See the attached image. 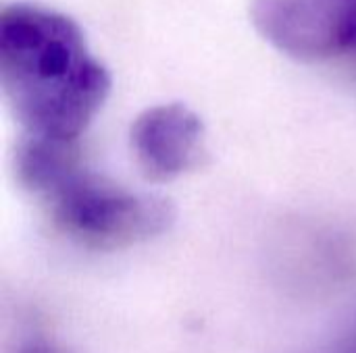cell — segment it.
<instances>
[{
	"instance_id": "6da1fadb",
	"label": "cell",
	"mask_w": 356,
	"mask_h": 353,
	"mask_svg": "<svg viewBox=\"0 0 356 353\" xmlns=\"http://www.w3.org/2000/svg\"><path fill=\"white\" fill-rule=\"evenodd\" d=\"M0 79L27 133L60 139H77L111 92V73L81 27L33 2H13L0 15Z\"/></svg>"
},
{
	"instance_id": "7a4b0ae2",
	"label": "cell",
	"mask_w": 356,
	"mask_h": 353,
	"mask_svg": "<svg viewBox=\"0 0 356 353\" xmlns=\"http://www.w3.org/2000/svg\"><path fill=\"white\" fill-rule=\"evenodd\" d=\"M54 221L73 237L100 248H123L165 233L175 210L169 200L129 191L83 169L48 196Z\"/></svg>"
},
{
	"instance_id": "5b68a950",
	"label": "cell",
	"mask_w": 356,
	"mask_h": 353,
	"mask_svg": "<svg viewBox=\"0 0 356 353\" xmlns=\"http://www.w3.org/2000/svg\"><path fill=\"white\" fill-rule=\"evenodd\" d=\"M77 139L27 133L17 150L19 181L46 198L81 171Z\"/></svg>"
},
{
	"instance_id": "277c9868",
	"label": "cell",
	"mask_w": 356,
	"mask_h": 353,
	"mask_svg": "<svg viewBox=\"0 0 356 353\" xmlns=\"http://www.w3.org/2000/svg\"><path fill=\"white\" fill-rule=\"evenodd\" d=\"M131 146L142 171L156 181H169L200 164L204 127L186 104L146 108L131 127Z\"/></svg>"
},
{
	"instance_id": "3957f363",
	"label": "cell",
	"mask_w": 356,
	"mask_h": 353,
	"mask_svg": "<svg viewBox=\"0 0 356 353\" xmlns=\"http://www.w3.org/2000/svg\"><path fill=\"white\" fill-rule=\"evenodd\" d=\"M257 31L298 60L356 50V0H252Z\"/></svg>"
},
{
	"instance_id": "8992f818",
	"label": "cell",
	"mask_w": 356,
	"mask_h": 353,
	"mask_svg": "<svg viewBox=\"0 0 356 353\" xmlns=\"http://www.w3.org/2000/svg\"><path fill=\"white\" fill-rule=\"evenodd\" d=\"M19 353H67V352H63V350H58V347H54V345H50V343H42V341H38V343H29V345H25V347H23Z\"/></svg>"
}]
</instances>
